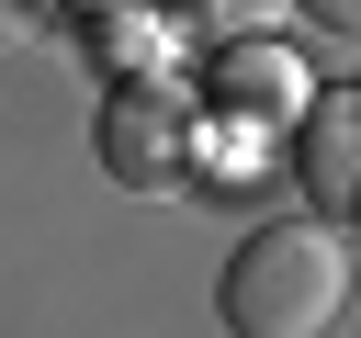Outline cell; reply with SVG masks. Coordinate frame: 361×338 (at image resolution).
<instances>
[{"mask_svg":"<svg viewBox=\"0 0 361 338\" xmlns=\"http://www.w3.org/2000/svg\"><path fill=\"white\" fill-rule=\"evenodd\" d=\"M226 327L237 338H316V327H338V304H350V248L327 237V225H259L237 259H226Z\"/></svg>","mask_w":361,"mask_h":338,"instance_id":"obj_1","label":"cell"},{"mask_svg":"<svg viewBox=\"0 0 361 338\" xmlns=\"http://www.w3.org/2000/svg\"><path fill=\"white\" fill-rule=\"evenodd\" d=\"M102 169L124 192H180L192 180V101L169 79H113L102 90Z\"/></svg>","mask_w":361,"mask_h":338,"instance_id":"obj_2","label":"cell"},{"mask_svg":"<svg viewBox=\"0 0 361 338\" xmlns=\"http://www.w3.org/2000/svg\"><path fill=\"white\" fill-rule=\"evenodd\" d=\"M293 169H305V192H316V214H361V101H316L305 113V135H293Z\"/></svg>","mask_w":361,"mask_h":338,"instance_id":"obj_3","label":"cell"},{"mask_svg":"<svg viewBox=\"0 0 361 338\" xmlns=\"http://www.w3.org/2000/svg\"><path fill=\"white\" fill-rule=\"evenodd\" d=\"M226 101H237V113H282V101H293V68H282V56H226Z\"/></svg>","mask_w":361,"mask_h":338,"instance_id":"obj_4","label":"cell"},{"mask_svg":"<svg viewBox=\"0 0 361 338\" xmlns=\"http://www.w3.org/2000/svg\"><path fill=\"white\" fill-rule=\"evenodd\" d=\"M305 11V45H327L338 68H361V0H293Z\"/></svg>","mask_w":361,"mask_h":338,"instance_id":"obj_5","label":"cell"},{"mask_svg":"<svg viewBox=\"0 0 361 338\" xmlns=\"http://www.w3.org/2000/svg\"><path fill=\"white\" fill-rule=\"evenodd\" d=\"M34 34V0H0V45H23Z\"/></svg>","mask_w":361,"mask_h":338,"instance_id":"obj_6","label":"cell"}]
</instances>
